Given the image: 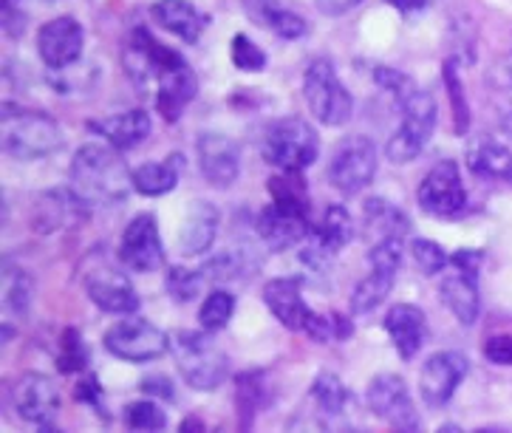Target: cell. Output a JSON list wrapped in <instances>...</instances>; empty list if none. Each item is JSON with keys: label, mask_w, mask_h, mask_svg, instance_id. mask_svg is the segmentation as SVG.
<instances>
[{"label": "cell", "mask_w": 512, "mask_h": 433, "mask_svg": "<svg viewBox=\"0 0 512 433\" xmlns=\"http://www.w3.org/2000/svg\"><path fill=\"white\" fill-rule=\"evenodd\" d=\"M266 190L272 196V204H266L258 216V235L272 252L292 250L314 230L312 199L303 173L281 170L266 182Z\"/></svg>", "instance_id": "cell-1"}, {"label": "cell", "mask_w": 512, "mask_h": 433, "mask_svg": "<svg viewBox=\"0 0 512 433\" xmlns=\"http://www.w3.org/2000/svg\"><path fill=\"white\" fill-rule=\"evenodd\" d=\"M68 179H71V193L88 207L94 204L116 207L133 190V170H128L114 145H102V142H85L74 153Z\"/></svg>", "instance_id": "cell-2"}, {"label": "cell", "mask_w": 512, "mask_h": 433, "mask_svg": "<svg viewBox=\"0 0 512 433\" xmlns=\"http://www.w3.org/2000/svg\"><path fill=\"white\" fill-rule=\"evenodd\" d=\"M0 142L9 156H15L20 162H34V159H46L63 148V128L43 111L20 108L15 102H3Z\"/></svg>", "instance_id": "cell-3"}, {"label": "cell", "mask_w": 512, "mask_h": 433, "mask_svg": "<svg viewBox=\"0 0 512 433\" xmlns=\"http://www.w3.org/2000/svg\"><path fill=\"white\" fill-rule=\"evenodd\" d=\"M213 332L170 334V351L182 371L184 383L193 391H215L230 374V357L215 346Z\"/></svg>", "instance_id": "cell-4"}, {"label": "cell", "mask_w": 512, "mask_h": 433, "mask_svg": "<svg viewBox=\"0 0 512 433\" xmlns=\"http://www.w3.org/2000/svg\"><path fill=\"white\" fill-rule=\"evenodd\" d=\"M402 111V122L394 131V136L385 145V156L394 165H408L413 159H419V153L428 148L436 131V119H439V108L430 91L416 88L408 100L399 105Z\"/></svg>", "instance_id": "cell-5"}, {"label": "cell", "mask_w": 512, "mask_h": 433, "mask_svg": "<svg viewBox=\"0 0 512 433\" xmlns=\"http://www.w3.org/2000/svg\"><path fill=\"white\" fill-rule=\"evenodd\" d=\"M261 153H264L266 165L303 173L306 167L314 165L320 153V139L306 119L283 117L266 128Z\"/></svg>", "instance_id": "cell-6"}, {"label": "cell", "mask_w": 512, "mask_h": 433, "mask_svg": "<svg viewBox=\"0 0 512 433\" xmlns=\"http://www.w3.org/2000/svg\"><path fill=\"white\" fill-rule=\"evenodd\" d=\"M303 97L314 119L326 128H343L354 114V100L348 88L340 83L331 60L317 57L303 74Z\"/></svg>", "instance_id": "cell-7"}, {"label": "cell", "mask_w": 512, "mask_h": 433, "mask_svg": "<svg viewBox=\"0 0 512 433\" xmlns=\"http://www.w3.org/2000/svg\"><path fill=\"white\" fill-rule=\"evenodd\" d=\"M122 66L125 74L131 77L133 85L145 88L148 83H162L170 71L187 66L179 51L167 49L165 43H159L145 26H136L122 49Z\"/></svg>", "instance_id": "cell-8"}, {"label": "cell", "mask_w": 512, "mask_h": 433, "mask_svg": "<svg viewBox=\"0 0 512 433\" xmlns=\"http://www.w3.org/2000/svg\"><path fill=\"white\" fill-rule=\"evenodd\" d=\"M377 145L363 134L346 136L329 162V182L334 190H340L343 196H357L363 193L368 184L377 176Z\"/></svg>", "instance_id": "cell-9"}, {"label": "cell", "mask_w": 512, "mask_h": 433, "mask_svg": "<svg viewBox=\"0 0 512 433\" xmlns=\"http://www.w3.org/2000/svg\"><path fill=\"white\" fill-rule=\"evenodd\" d=\"M479 261L481 252L459 250L453 252L450 264L453 272L442 281V303L450 309L462 326H473L481 315V295H479Z\"/></svg>", "instance_id": "cell-10"}, {"label": "cell", "mask_w": 512, "mask_h": 433, "mask_svg": "<svg viewBox=\"0 0 512 433\" xmlns=\"http://www.w3.org/2000/svg\"><path fill=\"white\" fill-rule=\"evenodd\" d=\"M105 349L125 363H150L170 351V337L142 317H125L105 332Z\"/></svg>", "instance_id": "cell-11"}, {"label": "cell", "mask_w": 512, "mask_h": 433, "mask_svg": "<svg viewBox=\"0 0 512 433\" xmlns=\"http://www.w3.org/2000/svg\"><path fill=\"white\" fill-rule=\"evenodd\" d=\"M83 286L88 300L108 312V315H136L139 312V295L133 289L131 278L125 272H119L114 264H108L100 255V261H94L83 272Z\"/></svg>", "instance_id": "cell-12"}, {"label": "cell", "mask_w": 512, "mask_h": 433, "mask_svg": "<svg viewBox=\"0 0 512 433\" xmlns=\"http://www.w3.org/2000/svg\"><path fill=\"white\" fill-rule=\"evenodd\" d=\"M416 199L430 216L456 218L467 210V190L462 182V170L453 159H442L430 167L416 190Z\"/></svg>", "instance_id": "cell-13"}, {"label": "cell", "mask_w": 512, "mask_h": 433, "mask_svg": "<svg viewBox=\"0 0 512 433\" xmlns=\"http://www.w3.org/2000/svg\"><path fill=\"white\" fill-rule=\"evenodd\" d=\"M365 400L371 414L382 422H388L394 431H419V414L413 408L411 394H408V385L399 374H377L368 391H365Z\"/></svg>", "instance_id": "cell-14"}, {"label": "cell", "mask_w": 512, "mask_h": 433, "mask_svg": "<svg viewBox=\"0 0 512 433\" xmlns=\"http://www.w3.org/2000/svg\"><path fill=\"white\" fill-rule=\"evenodd\" d=\"M467 357L462 351H436L419 371V394L428 408H445L467 377Z\"/></svg>", "instance_id": "cell-15"}, {"label": "cell", "mask_w": 512, "mask_h": 433, "mask_svg": "<svg viewBox=\"0 0 512 433\" xmlns=\"http://www.w3.org/2000/svg\"><path fill=\"white\" fill-rule=\"evenodd\" d=\"M12 405L23 422L40 425L43 431H54L51 422L60 411V388L46 374L26 371L12 388Z\"/></svg>", "instance_id": "cell-16"}, {"label": "cell", "mask_w": 512, "mask_h": 433, "mask_svg": "<svg viewBox=\"0 0 512 433\" xmlns=\"http://www.w3.org/2000/svg\"><path fill=\"white\" fill-rule=\"evenodd\" d=\"M119 258L133 272H156L165 264L159 221L153 213H139L128 221L122 233V244H119Z\"/></svg>", "instance_id": "cell-17"}, {"label": "cell", "mask_w": 512, "mask_h": 433, "mask_svg": "<svg viewBox=\"0 0 512 433\" xmlns=\"http://www.w3.org/2000/svg\"><path fill=\"white\" fill-rule=\"evenodd\" d=\"M85 32L80 20L71 15L54 17L37 32V54L51 71H66L83 57Z\"/></svg>", "instance_id": "cell-18"}, {"label": "cell", "mask_w": 512, "mask_h": 433, "mask_svg": "<svg viewBox=\"0 0 512 433\" xmlns=\"http://www.w3.org/2000/svg\"><path fill=\"white\" fill-rule=\"evenodd\" d=\"M196 150H199L201 173H204V179L213 187H232V184L238 182L241 148H238V142L232 136L207 131V134L199 136Z\"/></svg>", "instance_id": "cell-19"}, {"label": "cell", "mask_w": 512, "mask_h": 433, "mask_svg": "<svg viewBox=\"0 0 512 433\" xmlns=\"http://www.w3.org/2000/svg\"><path fill=\"white\" fill-rule=\"evenodd\" d=\"M264 303L272 317H278V323L292 332H306L317 315L303 300V278H272L264 286Z\"/></svg>", "instance_id": "cell-20"}, {"label": "cell", "mask_w": 512, "mask_h": 433, "mask_svg": "<svg viewBox=\"0 0 512 433\" xmlns=\"http://www.w3.org/2000/svg\"><path fill=\"white\" fill-rule=\"evenodd\" d=\"M382 326H385V332H388L402 360H413L419 354V349L425 346V337H428L425 312L419 306H413V303H394L385 312Z\"/></svg>", "instance_id": "cell-21"}, {"label": "cell", "mask_w": 512, "mask_h": 433, "mask_svg": "<svg viewBox=\"0 0 512 433\" xmlns=\"http://www.w3.org/2000/svg\"><path fill=\"white\" fill-rule=\"evenodd\" d=\"M150 128H153L150 114H145L142 108H133V111H122V114H111V117L88 122V131L102 136L116 150H131L136 145H142L150 136Z\"/></svg>", "instance_id": "cell-22"}, {"label": "cell", "mask_w": 512, "mask_h": 433, "mask_svg": "<svg viewBox=\"0 0 512 433\" xmlns=\"http://www.w3.org/2000/svg\"><path fill=\"white\" fill-rule=\"evenodd\" d=\"M150 17L165 29V32L176 34L179 40L196 46L201 32L210 26V17L201 15L199 9L190 0H156L150 6Z\"/></svg>", "instance_id": "cell-23"}, {"label": "cell", "mask_w": 512, "mask_h": 433, "mask_svg": "<svg viewBox=\"0 0 512 433\" xmlns=\"http://www.w3.org/2000/svg\"><path fill=\"white\" fill-rule=\"evenodd\" d=\"M351 238H354V218H351V213L343 204H329L323 210V218L314 224L309 252L317 255V261L331 258V255L346 250Z\"/></svg>", "instance_id": "cell-24"}, {"label": "cell", "mask_w": 512, "mask_h": 433, "mask_svg": "<svg viewBox=\"0 0 512 433\" xmlns=\"http://www.w3.org/2000/svg\"><path fill=\"white\" fill-rule=\"evenodd\" d=\"M221 213L213 201H193L179 230V250L184 255H204L218 235Z\"/></svg>", "instance_id": "cell-25"}, {"label": "cell", "mask_w": 512, "mask_h": 433, "mask_svg": "<svg viewBox=\"0 0 512 433\" xmlns=\"http://www.w3.org/2000/svg\"><path fill=\"white\" fill-rule=\"evenodd\" d=\"M244 12H247L258 26H264L269 32H275L283 40H300L309 32L306 17L286 9L281 0H241Z\"/></svg>", "instance_id": "cell-26"}, {"label": "cell", "mask_w": 512, "mask_h": 433, "mask_svg": "<svg viewBox=\"0 0 512 433\" xmlns=\"http://www.w3.org/2000/svg\"><path fill=\"white\" fill-rule=\"evenodd\" d=\"M196 91H199V80H196L190 63L182 68H176L173 74H167L165 80L156 85V108H159V114H162L167 122L182 119L184 108L193 102Z\"/></svg>", "instance_id": "cell-27"}, {"label": "cell", "mask_w": 512, "mask_h": 433, "mask_svg": "<svg viewBox=\"0 0 512 433\" xmlns=\"http://www.w3.org/2000/svg\"><path fill=\"white\" fill-rule=\"evenodd\" d=\"M184 156L182 153H170L162 162H148L133 170V190L142 196H165L170 190H176V184L182 179Z\"/></svg>", "instance_id": "cell-28"}, {"label": "cell", "mask_w": 512, "mask_h": 433, "mask_svg": "<svg viewBox=\"0 0 512 433\" xmlns=\"http://www.w3.org/2000/svg\"><path fill=\"white\" fill-rule=\"evenodd\" d=\"M467 165L481 179H504L512 182V153L501 142L479 139L467 150Z\"/></svg>", "instance_id": "cell-29"}, {"label": "cell", "mask_w": 512, "mask_h": 433, "mask_svg": "<svg viewBox=\"0 0 512 433\" xmlns=\"http://www.w3.org/2000/svg\"><path fill=\"white\" fill-rule=\"evenodd\" d=\"M266 402V374L264 371H244L235 377V408H238V425L247 431L258 417Z\"/></svg>", "instance_id": "cell-30"}, {"label": "cell", "mask_w": 512, "mask_h": 433, "mask_svg": "<svg viewBox=\"0 0 512 433\" xmlns=\"http://www.w3.org/2000/svg\"><path fill=\"white\" fill-rule=\"evenodd\" d=\"M394 281H397V272L371 267V275H365L351 292V315H371L382 300L388 298V292L394 289Z\"/></svg>", "instance_id": "cell-31"}, {"label": "cell", "mask_w": 512, "mask_h": 433, "mask_svg": "<svg viewBox=\"0 0 512 433\" xmlns=\"http://www.w3.org/2000/svg\"><path fill=\"white\" fill-rule=\"evenodd\" d=\"M0 295H3V309L9 315L23 317L32 306V278L23 267H17L12 261H3V272H0Z\"/></svg>", "instance_id": "cell-32"}, {"label": "cell", "mask_w": 512, "mask_h": 433, "mask_svg": "<svg viewBox=\"0 0 512 433\" xmlns=\"http://www.w3.org/2000/svg\"><path fill=\"white\" fill-rule=\"evenodd\" d=\"M80 207H88V204H83L71 190L68 193H49V196H43V201L34 207V230L37 233H54V230H60L66 224V216L71 218V213L80 210Z\"/></svg>", "instance_id": "cell-33"}, {"label": "cell", "mask_w": 512, "mask_h": 433, "mask_svg": "<svg viewBox=\"0 0 512 433\" xmlns=\"http://www.w3.org/2000/svg\"><path fill=\"white\" fill-rule=\"evenodd\" d=\"M365 224H368L371 233H377V241L388 238V235L405 238V233L411 230V218L405 216L397 204L382 199L365 201Z\"/></svg>", "instance_id": "cell-34"}, {"label": "cell", "mask_w": 512, "mask_h": 433, "mask_svg": "<svg viewBox=\"0 0 512 433\" xmlns=\"http://www.w3.org/2000/svg\"><path fill=\"white\" fill-rule=\"evenodd\" d=\"M232 315H235V295L227 289H213L199 309V323L204 332H221L230 326Z\"/></svg>", "instance_id": "cell-35"}, {"label": "cell", "mask_w": 512, "mask_h": 433, "mask_svg": "<svg viewBox=\"0 0 512 433\" xmlns=\"http://www.w3.org/2000/svg\"><path fill=\"white\" fill-rule=\"evenodd\" d=\"M312 397L314 402L326 411V414L337 417V414H343V408H346L348 388L337 374H331V371H320L312 383Z\"/></svg>", "instance_id": "cell-36"}, {"label": "cell", "mask_w": 512, "mask_h": 433, "mask_svg": "<svg viewBox=\"0 0 512 433\" xmlns=\"http://www.w3.org/2000/svg\"><path fill=\"white\" fill-rule=\"evenodd\" d=\"M442 77H445L447 97H450V105H453L456 134L464 136L467 134V128H470V105H467V97H464L462 77H459V66H456V60H453V57H450V60H445V71H442Z\"/></svg>", "instance_id": "cell-37"}, {"label": "cell", "mask_w": 512, "mask_h": 433, "mask_svg": "<svg viewBox=\"0 0 512 433\" xmlns=\"http://www.w3.org/2000/svg\"><path fill=\"white\" fill-rule=\"evenodd\" d=\"M88 346H85L83 334L77 329H63L60 334V349H57V368L63 374H77L88 368Z\"/></svg>", "instance_id": "cell-38"}, {"label": "cell", "mask_w": 512, "mask_h": 433, "mask_svg": "<svg viewBox=\"0 0 512 433\" xmlns=\"http://www.w3.org/2000/svg\"><path fill=\"white\" fill-rule=\"evenodd\" d=\"M204 281H213V284H224V281H235L247 272V255L238 250H227L221 255L210 258L204 267L199 269Z\"/></svg>", "instance_id": "cell-39"}, {"label": "cell", "mask_w": 512, "mask_h": 433, "mask_svg": "<svg viewBox=\"0 0 512 433\" xmlns=\"http://www.w3.org/2000/svg\"><path fill=\"white\" fill-rule=\"evenodd\" d=\"M122 422L131 431H162L167 425V414L159 402H131L125 405Z\"/></svg>", "instance_id": "cell-40"}, {"label": "cell", "mask_w": 512, "mask_h": 433, "mask_svg": "<svg viewBox=\"0 0 512 433\" xmlns=\"http://www.w3.org/2000/svg\"><path fill=\"white\" fill-rule=\"evenodd\" d=\"M230 57L232 66L238 68V71H252V74H258V71H264L266 68V51L261 49L255 40H249L247 34H235V37H232Z\"/></svg>", "instance_id": "cell-41"}, {"label": "cell", "mask_w": 512, "mask_h": 433, "mask_svg": "<svg viewBox=\"0 0 512 433\" xmlns=\"http://www.w3.org/2000/svg\"><path fill=\"white\" fill-rule=\"evenodd\" d=\"M411 255L425 275H439L450 264V255L445 252V247L430 241V238H413Z\"/></svg>", "instance_id": "cell-42"}, {"label": "cell", "mask_w": 512, "mask_h": 433, "mask_svg": "<svg viewBox=\"0 0 512 433\" xmlns=\"http://www.w3.org/2000/svg\"><path fill=\"white\" fill-rule=\"evenodd\" d=\"M402 255H405V241L397 235H388L374 241V247L368 252V264L374 269H388V272H399L402 267Z\"/></svg>", "instance_id": "cell-43"}, {"label": "cell", "mask_w": 512, "mask_h": 433, "mask_svg": "<svg viewBox=\"0 0 512 433\" xmlns=\"http://www.w3.org/2000/svg\"><path fill=\"white\" fill-rule=\"evenodd\" d=\"M201 286H204V278H201L199 269L173 267L167 272V292L173 295L176 303H187V300L196 298Z\"/></svg>", "instance_id": "cell-44"}, {"label": "cell", "mask_w": 512, "mask_h": 433, "mask_svg": "<svg viewBox=\"0 0 512 433\" xmlns=\"http://www.w3.org/2000/svg\"><path fill=\"white\" fill-rule=\"evenodd\" d=\"M374 83L380 85V88H385L394 100H397V105H402V102L411 97L413 91H416V83H413L408 74H402L399 68H391V66H380L377 71H374Z\"/></svg>", "instance_id": "cell-45"}, {"label": "cell", "mask_w": 512, "mask_h": 433, "mask_svg": "<svg viewBox=\"0 0 512 433\" xmlns=\"http://www.w3.org/2000/svg\"><path fill=\"white\" fill-rule=\"evenodd\" d=\"M484 357L496 366H512V334H493L484 343Z\"/></svg>", "instance_id": "cell-46"}, {"label": "cell", "mask_w": 512, "mask_h": 433, "mask_svg": "<svg viewBox=\"0 0 512 433\" xmlns=\"http://www.w3.org/2000/svg\"><path fill=\"white\" fill-rule=\"evenodd\" d=\"M77 400H83L88 402L91 408H97L102 419L108 417V414H105V400H102V385L94 374H91V377H85L83 383L77 385Z\"/></svg>", "instance_id": "cell-47"}, {"label": "cell", "mask_w": 512, "mask_h": 433, "mask_svg": "<svg viewBox=\"0 0 512 433\" xmlns=\"http://www.w3.org/2000/svg\"><path fill=\"white\" fill-rule=\"evenodd\" d=\"M142 391L148 397H156V400H173V385L167 380L165 374H153V377H145L142 380Z\"/></svg>", "instance_id": "cell-48"}, {"label": "cell", "mask_w": 512, "mask_h": 433, "mask_svg": "<svg viewBox=\"0 0 512 433\" xmlns=\"http://www.w3.org/2000/svg\"><path fill=\"white\" fill-rule=\"evenodd\" d=\"M317 3V9L323 12V15L337 17V15H346L351 9H357L363 0H314Z\"/></svg>", "instance_id": "cell-49"}, {"label": "cell", "mask_w": 512, "mask_h": 433, "mask_svg": "<svg viewBox=\"0 0 512 433\" xmlns=\"http://www.w3.org/2000/svg\"><path fill=\"white\" fill-rule=\"evenodd\" d=\"M388 6H394L402 15H413V12H422L428 6V0H385Z\"/></svg>", "instance_id": "cell-50"}, {"label": "cell", "mask_w": 512, "mask_h": 433, "mask_svg": "<svg viewBox=\"0 0 512 433\" xmlns=\"http://www.w3.org/2000/svg\"><path fill=\"white\" fill-rule=\"evenodd\" d=\"M498 125H501V131L512 139V105H507L504 111H501V117H498Z\"/></svg>", "instance_id": "cell-51"}, {"label": "cell", "mask_w": 512, "mask_h": 433, "mask_svg": "<svg viewBox=\"0 0 512 433\" xmlns=\"http://www.w3.org/2000/svg\"><path fill=\"white\" fill-rule=\"evenodd\" d=\"M182 431H204V422H199V419H196V417L184 419Z\"/></svg>", "instance_id": "cell-52"}, {"label": "cell", "mask_w": 512, "mask_h": 433, "mask_svg": "<svg viewBox=\"0 0 512 433\" xmlns=\"http://www.w3.org/2000/svg\"><path fill=\"white\" fill-rule=\"evenodd\" d=\"M504 77H507V83L512 85V49L507 54V63H504Z\"/></svg>", "instance_id": "cell-53"}, {"label": "cell", "mask_w": 512, "mask_h": 433, "mask_svg": "<svg viewBox=\"0 0 512 433\" xmlns=\"http://www.w3.org/2000/svg\"><path fill=\"white\" fill-rule=\"evenodd\" d=\"M9 9H17V0H3V12H9Z\"/></svg>", "instance_id": "cell-54"}, {"label": "cell", "mask_w": 512, "mask_h": 433, "mask_svg": "<svg viewBox=\"0 0 512 433\" xmlns=\"http://www.w3.org/2000/svg\"><path fill=\"white\" fill-rule=\"evenodd\" d=\"M49 3H54V0H49Z\"/></svg>", "instance_id": "cell-55"}]
</instances>
